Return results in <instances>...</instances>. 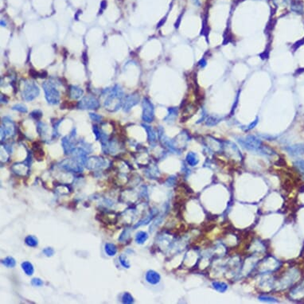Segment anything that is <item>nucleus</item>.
<instances>
[{
    "label": "nucleus",
    "mask_w": 304,
    "mask_h": 304,
    "mask_svg": "<svg viewBox=\"0 0 304 304\" xmlns=\"http://www.w3.org/2000/svg\"><path fill=\"white\" fill-rule=\"evenodd\" d=\"M154 106L148 98L143 100V119L147 123H151L154 119Z\"/></svg>",
    "instance_id": "nucleus-6"
},
{
    "label": "nucleus",
    "mask_w": 304,
    "mask_h": 304,
    "mask_svg": "<svg viewBox=\"0 0 304 304\" xmlns=\"http://www.w3.org/2000/svg\"><path fill=\"white\" fill-rule=\"evenodd\" d=\"M1 25H2V26H6V23H4V22H3V21L2 20V21H1Z\"/></svg>",
    "instance_id": "nucleus-37"
},
{
    "label": "nucleus",
    "mask_w": 304,
    "mask_h": 304,
    "mask_svg": "<svg viewBox=\"0 0 304 304\" xmlns=\"http://www.w3.org/2000/svg\"><path fill=\"white\" fill-rule=\"evenodd\" d=\"M69 96L73 99H79L83 95V90L77 86H70L69 89Z\"/></svg>",
    "instance_id": "nucleus-13"
},
{
    "label": "nucleus",
    "mask_w": 304,
    "mask_h": 304,
    "mask_svg": "<svg viewBox=\"0 0 304 304\" xmlns=\"http://www.w3.org/2000/svg\"><path fill=\"white\" fill-rule=\"evenodd\" d=\"M30 116L31 117H32L33 119H35V120H39V119L42 117V112L39 111V110H35V111H33V112H31Z\"/></svg>",
    "instance_id": "nucleus-28"
},
{
    "label": "nucleus",
    "mask_w": 304,
    "mask_h": 304,
    "mask_svg": "<svg viewBox=\"0 0 304 304\" xmlns=\"http://www.w3.org/2000/svg\"><path fill=\"white\" fill-rule=\"evenodd\" d=\"M106 161L100 157H92L87 160V167L89 170H97L101 169L106 166Z\"/></svg>",
    "instance_id": "nucleus-7"
},
{
    "label": "nucleus",
    "mask_w": 304,
    "mask_h": 304,
    "mask_svg": "<svg viewBox=\"0 0 304 304\" xmlns=\"http://www.w3.org/2000/svg\"><path fill=\"white\" fill-rule=\"evenodd\" d=\"M2 124H3L1 127V129L3 130L5 135L8 136H14V134H15V125H14V122L12 121L10 119H9L8 117H6L2 120Z\"/></svg>",
    "instance_id": "nucleus-8"
},
{
    "label": "nucleus",
    "mask_w": 304,
    "mask_h": 304,
    "mask_svg": "<svg viewBox=\"0 0 304 304\" xmlns=\"http://www.w3.org/2000/svg\"><path fill=\"white\" fill-rule=\"evenodd\" d=\"M62 147H63L64 152L66 154H71L72 152H73V151L75 149L69 137H65V138L62 139Z\"/></svg>",
    "instance_id": "nucleus-14"
},
{
    "label": "nucleus",
    "mask_w": 304,
    "mask_h": 304,
    "mask_svg": "<svg viewBox=\"0 0 304 304\" xmlns=\"http://www.w3.org/2000/svg\"><path fill=\"white\" fill-rule=\"evenodd\" d=\"M213 285H214V288H215L216 290L218 291H220V292H224V291H225L227 290V288H228V287H227V285H226L225 283H221V282H214V283H213Z\"/></svg>",
    "instance_id": "nucleus-25"
},
{
    "label": "nucleus",
    "mask_w": 304,
    "mask_h": 304,
    "mask_svg": "<svg viewBox=\"0 0 304 304\" xmlns=\"http://www.w3.org/2000/svg\"><path fill=\"white\" fill-rule=\"evenodd\" d=\"M38 132L39 133L40 136H43L46 133V131H47V126L46 124H44V123H41L39 122L38 124Z\"/></svg>",
    "instance_id": "nucleus-27"
},
{
    "label": "nucleus",
    "mask_w": 304,
    "mask_h": 304,
    "mask_svg": "<svg viewBox=\"0 0 304 304\" xmlns=\"http://www.w3.org/2000/svg\"><path fill=\"white\" fill-rule=\"evenodd\" d=\"M122 303L124 304H131L134 303V299L132 295L128 292H125L122 297Z\"/></svg>",
    "instance_id": "nucleus-24"
},
{
    "label": "nucleus",
    "mask_w": 304,
    "mask_h": 304,
    "mask_svg": "<svg viewBox=\"0 0 304 304\" xmlns=\"http://www.w3.org/2000/svg\"><path fill=\"white\" fill-rule=\"evenodd\" d=\"M31 284L33 287H42L44 284V283L40 278H33L31 280Z\"/></svg>",
    "instance_id": "nucleus-29"
},
{
    "label": "nucleus",
    "mask_w": 304,
    "mask_h": 304,
    "mask_svg": "<svg viewBox=\"0 0 304 304\" xmlns=\"http://www.w3.org/2000/svg\"><path fill=\"white\" fill-rule=\"evenodd\" d=\"M42 252L43 254H45L46 257H50L54 254V250L52 248H45V249H43Z\"/></svg>",
    "instance_id": "nucleus-32"
},
{
    "label": "nucleus",
    "mask_w": 304,
    "mask_h": 304,
    "mask_svg": "<svg viewBox=\"0 0 304 304\" xmlns=\"http://www.w3.org/2000/svg\"><path fill=\"white\" fill-rule=\"evenodd\" d=\"M105 252L107 253L108 256L109 257H114L117 253V248L114 244L112 243H107L105 245Z\"/></svg>",
    "instance_id": "nucleus-17"
},
{
    "label": "nucleus",
    "mask_w": 304,
    "mask_h": 304,
    "mask_svg": "<svg viewBox=\"0 0 304 304\" xmlns=\"http://www.w3.org/2000/svg\"><path fill=\"white\" fill-rule=\"evenodd\" d=\"M186 161L190 166H195L196 164L198 162V159H197V157L195 155V154L194 153H189L186 156Z\"/></svg>",
    "instance_id": "nucleus-23"
},
{
    "label": "nucleus",
    "mask_w": 304,
    "mask_h": 304,
    "mask_svg": "<svg viewBox=\"0 0 304 304\" xmlns=\"http://www.w3.org/2000/svg\"><path fill=\"white\" fill-rule=\"evenodd\" d=\"M1 263L7 268H14L16 265V260L11 257H6L5 259L2 260Z\"/></svg>",
    "instance_id": "nucleus-20"
},
{
    "label": "nucleus",
    "mask_w": 304,
    "mask_h": 304,
    "mask_svg": "<svg viewBox=\"0 0 304 304\" xmlns=\"http://www.w3.org/2000/svg\"><path fill=\"white\" fill-rule=\"evenodd\" d=\"M13 109L16 110V111H19V112H22V113L27 112V108H26V106L23 105H14V107H13Z\"/></svg>",
    "instance_id": "nucleus-31"
},
{
    "label": "nucleus",
    "mask_w": 304,
    "mask_h": 304,
    "mask_svg": "<svg viewBox=\"0 0 304 304\" xmlns=\"http://www.w3.org/2000/svg\"><path fill=\"white\" fill-rule=\"evenodd\" d=\"M241 143L245 148L251 149V150H254V149L260 148V146L261 144V142L254 136H248Z\"/></svg>",
    "instance_id": "nucleus-10"
},
{
    "label": "nucleus",
    "mask_w": 304,
    "mask_h": 304,
    "mask_svg": "<svg viewBox=\"0 0 304 304\" xmlns=\"http://www.w3.org/2000/svg\"><path fill=\"white\" fill-rule=\"evenodd\" d=\"M11 170L14 173H15L18 175L24 176L28 172V166L25 165L24 163L14 164V166H12Z\"/></svg>",
    "instance_id": "nucleus-12"
},
{
    "label": "nucleus",
    "mask_w": 304,
    "mask_h": 304,
    "mask_svg": "<svg viewBox=\"0 0 304 304\" xmlns=\"http://www.w3.org/2000/svg\"><path fill=\"white\" fill-rule=\"evenodd\" d=\"M33 156L38 161H42L43 160V158H44V151L42 150V148H41L40 146L37 144V146H34V144L33 145Z\"/></svg>",
    "instance_id": "nucleus-15"
},
{
    "label": "nucleus",
    "mask_w": 304,
    "mask_h": 304,
    "mask_svg": "<svg viewBox=\"0 0 304 304\" xmlns=\"http://www.w3.org/2000/svg\"><path fill=\"white\" fill-rule=\"evenodd\" d=\"M124 93L119 85H116L111 89L105 100V108L110 112H116L124 104Z\"/></svg>",
    "instance_id": "nucleus-1"
},
{
    "label": "nucleus",
    "mask_w": 304,
    "mask_h": 304,
    "mask_svg": "<svg viewBox=\"0 0 304 304\" xmlns=\"http://www.w3.org/2000/svg\"><path fill=\"white\" fill-rule=\"evenodd\" d=\"M128 237H129V229L128 228H125V229L123 231V233H121L120 237H119V240H120V241H125V240L128 238Z\"/></svg>",
    "instance_id": "nucleus-30"
},
{
    "label": "nucleus",
    "mask_w": 304,
    "mask_h": 304,
    "mask_svg": "<svg viewBox=\"0 0 304 304\" xmlns=\"http://www.w3.org/2000/svg\"><path fill=\"white\" fill-rule=\"evenodd\" d=\"M61 167L64 169L65 171L73 173H80L83 171L82 164L76 159H65L61 162Z\"/></svg>",
    "instance_id": "nucleus-4"
},
{
    "label": "nucleus",
    "mask_w": 304,
    "mask_h": 304,
    "mask_svg": "<svg viewBox=\"0 0 304 304\" xmlns=\"http://www.w3.org/2000/svg\"><path fill=\"white\" fill-rule=\"evenodd\" d=\"M139 100V96L137 93H133L131 95L126 96L124 101V110L125 112H129L131 108L137 105Z\"/></svg>",
    "instance_id": "nucleus-9"
},
{
    "label": "nucleus",
    "mask_w": 304,
    "mask_h": 304,
    "mask_svg": "<svg viewBox=\"0 0 304 304\" xmlns=\"http://www.w3.org/2000/svg\"><path fill=\"white\" fill-rule=\"evenodd\" d=\"M89 116H90L91 119L96 122H100L103 119V117L101 116L98 114H95V113H89Z\"/></svg>",
    "instance_id": "nucleus-34"
},
{
    "label": "nucleus",
    "mask_w": 304,
    "mask_h": 304,
    "mask_svg": "<svg viewBox=\"0 0 304 304\" xmlns=\"http://www.w3.org/2000/svg\"><path fill=\"white\" fill-rule=\"evenodd\" d=\"M105 7H106V2H105V1H103V2H101V7H102V9H105Z\"/></svg>",
    "instance_id": "nucleus-36"
},
{
    "label": "nucleus",
    "mask_w": 304,
    "mask_h": 304,
    "mask_svg": "<svg viewBox=\"0 0 304 304\" xmlns=\"http://www.w3.org/2000/svg\"><path fill=\"white\" fill-rule=\"evenodd\" d=\"M100 107L99 100L94 96H85L81 99L77 104V108L80 109H97Z\"/></svg>",
    "instance_id": "nucleus-5"
},
{
    "label": "nucleus",
    "mask_w": 304,
    "mask_h": 304,
    "mask_svg": "<svg viewBox=\"0 0 304 304\" xmlns=\"http://www.w3.org/2000/svg\"><path fill=\"white\" fill-rule=\"evenodd\" d=\"M143 127L145 128L146 130H147V132L148 134V140L150 141L151 143H154L156 141V135H155V132L153 131V129L149 126H147V125H143Z\"/></svg>",
    "instance_id": "nucleus-21"
},
{
    "label": "nucleus",
    "mask_w": 304,
    "mask_h": 304,
    "mask_svg": "<svg viewBox=\"0 0 304 304\" xmlns=\"http://www.w3.org/2000/svg\"><path fill=\"white\" fill-rule=\"evenodd\" d=\"M160 280H161V276L155 271L149 270L146 274V280L152 285L158 284L160 282Z\"/></svg>",
    "instance_id": "nucleus-11"
},
{
    "label": "nucleus",
    "mask_w": 304,
    "mask_h": 304,
    "mask_svg": "<svg viewBox=\"0 0 304 304\" xmlns=\"http://www.w3.org/2000/svg\"><path fill=\"white\" fill-rule=\"evenodd\" d=\"M22 268L24 271V272L27 275V276H32L34 272V268H33V264H31L30 262L29 261H24L21 264Z\"/></svg>",
    "instance_id": "nucleus-16"
},
{
    "label": "nucleus",
    "mask_w": 304,
    "mask_h": 304,
    "mask_svg": "<svg viewBox=\"0 0 304 304\" xmlns=\"http://www.w3.org/2000/svg\"><path fill=\"white\" fill-rule=\"evenodd\" d=\"M260 299L261 300H264V301H269V302H272L273 301V299L272 298H269V297H265V296H262V297H260Z\"/></svg>",
    "instance_id": "nucleus-35"
},
{
    "label": "nucleus",
    "mask_w": 304,
    "mask_h": 304,
    "mask_svg": "<svg viewBox=\"0 0 304 304\" xmlns=\"http://www.w3.org/2000/svg\"><path fill=\"white\" fill-rule=\"evenodd\" d=\"M291 10L297 14H303V3L300 2H293L291 4Z\"/></svg>",
    "instance_id": "nucleus-22"
},
{
    "label": "nucleus",
    "mask_w": 304,
    "mask_h": 304,
    "mask_svg": "<svg viewBox=\"0 0 304 304\" xmlns=\"http://www.w3.org/2000/svg\"><path fill=\"white\" fill-rule=\"evenodd\" d=\"M45 98L51 105H57L60 101V93L55 87L54 84L50 81H45L42 84Z\"/></svg>",
    "instance_id": "nucleus-2"
},
{
    "label": "nucleus",
    "mask_w": 304,
    "mask_h": 304,
    "mask_svg": "<svg viewBox=\"0 0 304 304\" xmlns=\"http://www.w3.org/2000/svg\"><path fill=\"white\" fill-rule=\"evenodd\" d=\"M25 244H26L27 246L29 247H37L38 245V240L37 239V237H35L34 236H27L26 238H25Z\"/></svg>",
    "instance_id": "nucleus-18"
},
{
    "label": "nucleus",
    "mask_w": 304,
    "mask_h": 304,
    "mask_svg": "<svg viewBox=\"0 0 304 304\" xmlns=\"http://www.w3.org/2000/svg\"><path fill=\"white\" fill-rule=\"evenodd\" d=\"M93 132L95 134L96 136V139L98 140L100 139V136H101V130H100L97 126H93Z\"/></svg>",
    "instance_id": "nucleus-33"
},
{
    "label": "nucleus",
    "mask_w": 304,
    "mask_h": 304,
    "mask_svg": "<svg viewBox=\"0 0 304 304\" xmlns=\"http://www.w3.org/2000/svg\"><path fill=\"white\" fill-rule=\"evenodd\" d=\"M148 234L146 232H143V231H140L139 232L136 236V241L137 244L139 245H142L143 243L145 242L146 240H148Z\"/></svg>",
    "instance_id": "nucleus-19"
},
{
    "label": "nucleus",
    "mask_w": 304,
    "mask_h": 304,
    "mask_svg": "<svg viewBox=\"0 0 304 304\" xmlns=\"http://www.w3.org/2000/svg\"><path fill=\"white\" fill-rule=\"evenodd\" d=\"M40 90L38 85L33 82L26 81L24 83V87L22 89V96L26 100H33L39 95Z\"/></svg>",
    "instance_id": "nucleus-3"
},
{
    "label": "nucleus",
    "mask_w": 304,
    "mask_h": 304,
    "mask_svg": "<svg viewBox=\"0 0 304 304\" xmlns=\"http://www.w3.org/2000/svg\"><path fill=\"white\" fill-rule=\"evenodd\" d=\"M119 262H120V264H121V265L124 268H130V267H131V265H130V263H129L128 261V258H127L124 255H120L119 257Z\"/></svg>",
    "instance_id": "nucleus-26"
}]
</instances>
